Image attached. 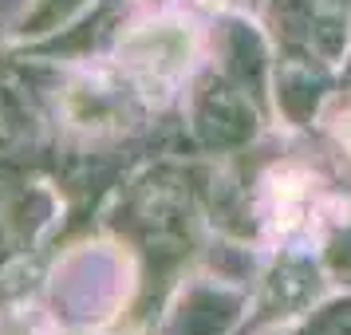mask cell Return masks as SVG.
<instances>
[{
	"label": "cell",
	"mask_w": 351,
	"mask_h": 335,
	"mask_svg": "<svg viewBox=\"0 0 351 335\" xmlns=\"http://www.w3.org/2000/svg\"><path fill=\"white\" fill-rule=\"evenodd\" d=\"M269 186V206H265V221L272 225V233L280 237H312L324 221L328 197L319 190V182L312 174H292V170H276L265 182Z\"/></svg>",
	"instance_id": "cell-1"
},
{
	"label": "cell",
	"mask_w": 351,
	"mask_h": 335,
	"mask_svg": "<svg viewBox=\"0 0 351 335\" xmlns=\"http://www.w3.org/2000/svg\"><path fill=\"white\" fill-rule=\"evenodd\" d=\"M335 134H339V142H343V146H348V150H351V111L343 114L339 123H335Z\"/></svg>",
	"instance_id": "cell-2"
}]
</instances>
